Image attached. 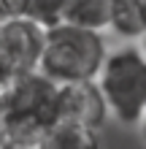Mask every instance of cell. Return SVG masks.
Segmentation results:
<instances>
[{"instance_id":"6da1fadb","label":"cell","mask_w":146,"mask_h":149,"mask_svg":"<svg viewBox=\"0 0 146 149\" xmlns=\"http://www.w3.org/2000/svg\"><path fill=\"white\" fill-rule=\"evenodd\" d=\"M108 57L103 33H89L73 24H60L44 38L38 73H44L57 87L98 81V73Z\"/></svg>"},{"instance_id":"7a4b0ae2","label":"cell","mask_w":146,"mask_h":149,"mask_svg":"<svg viewBox=\"0 0 146 149\" xmlns=\"http://www.w3.org/2000/svg\"><path fill=\"white\" fill-rule=\"evenodd\" d=\"M98 90L108 114L122 125H141L146 117V54L138 43H125L108 52L98 73Z\"/></svg>"},{"instance_id":"3957f363","label":"cell","mask_w":146,"mask_h":149,"mask_svg":"<svg viewBox=\"0 0 146 149\" xmlns=\"http://www.w3.org/2000/svg\"><path fill=\"white\" fill-rule=\"evenodd\" d=\"M46 33L27 16L0 22V71L8 79L35 73L44 54Z\"/></svg>"},{"instance_id":"277c9868","label":"cell","mask_w":146,"mask_h":149,"mask_svg":"<svg viewBox=\"0 0 146 149\" xmlns=\"http://www.w3.org/2000/svg\"><path fill=\"white\" fill-rule=\"evenodd\" d=\"M106 117H108V106H106L103 92L98 90L95 81L65 84L57 90V100H54V119L57 122L87 127V130L98 133L103 127V122H106Z\"/></svg>"},{"instance_id":"5b68a950","label":"cell","mask_w":146,"mask_h":149,"mask_svg":"<svg viewBox=\"0 0 146 149\" xmlns=\"http://www.w3.org/2000/svg\"><path fill=\"white\" fill-rule=\"evenodd\" d=\"M114 19V0H68V22L73 27L103 33L111 30Z\"/></svg>"},{"instance_id":"8992f818","label":"cell","mask_w":146,"mask_h":149,"mask_svg":"<svg viewBox=\"0 0 146 149\" xmlns=\"http://www.w3.org/2000/svg\"><path fill=\"white\" fill-rule=\"evenodd\" d=\"M38 149H100V138L95 130L54 122L38 141Z\"/></svg>"},{"instance_id":"52a82bcc","label":"cell","mask_w":146,"mask_h":149,"mask_svg":"<svg viewBox=\"0 0 146 149\" xmlns=\"http://www.w3.org/2000/svg\"><path fill=\"white\" fill-rule=\"evenodd\" d=\"M111 30L125 41L146 38V0H114V19Z\"/></svg>"},{"instance_id":"ba28073f","label":"cell","mask_w":146,"mask_h":149,"mask_svg":"<svg viewBox=\"0 0 146 149\" xmlns=\"http://www.w3.org/2000/svg\"><path fill=\"white\" fill-rule=\"evenodd\" d=\"M24 16L44 33H49L68 22V0H30Z\"/></svg>"},{"instance_id":"9c48e42d","label":"cell","mask_w":146,"mask_h":149,"mask_svg":"<svg viewBox=\"0 0 146 149\" xmlns=\"http://www.w3.org/2000/svg\"><path fill=\"white\" fill-rule=\"evenodd\" d=\"M27 3H30V0H0V22H8V19H19V16H24Z\"/></svg>"},{"instance_id":"30bf717a","label":"cell","mask_w":146,"mask_h":149,"mask_svg":"<svg viewBox=\"0 0 146 149\" xmlns=\"http://www.w3.org/2000/svg\"><path fill=\"white\" fill-rule=\"evenodd\" d=\"M11 81H14V79H8L3 71H0V98L6 95V90H8V84H11Z\"/></svg>"},{"instance_id":"8fae6325","label":"cell","mask_w":146,"mask_h":149,"mask_svg":"<svg viewBox=\"0 0 146 149\" xmlns=\"http://www.w3.org/2000/svg\"><path fill=\"white\" fill-rule=\"evenodd\" d=\"M141 136H143V141H146V117H143V122H141Z\"/></svg>"},{"instance_id":"7c38bea8","label":"cell","mask_w":146,"mask_h":149,"mask_svg":"<svg viewBox=\"0 0 146 149\" xmlns=\"http://www.w3.org/2000/svg\"><path fill=\"white\" fill-rule=\"evenodd\" d=\"M138 46H141V49H143V54H146V38H143V41H141V43H138Z\"/></svg>"}]
</instances>
